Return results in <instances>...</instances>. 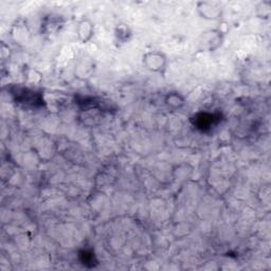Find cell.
I'll return each instance as SVG.
<instances>
[{
    "label": "cell",
    "mask_w": 271,
    "mask_h": 271,
    "mask_svg": "<svg viewBox=\"0 0 271 271\" xmlns=\"http://www.w3.org/2000/svg\"><path fill=\"white\" fill-rule=\"evenodd\" d=\"M271 12V4L270 2H263L256 7V14L260 18L268 19Z\"/></svg>",
    "instance_id": "cell-6"
},
{
    "label": "cell",
    "mask_w": 271,
    "mask_h": 271,
    "mask_svg": "<svg viewBox=\"0 0 271 271\" xmlns=\"http://www.w3.org/2000/svg\"><path fill=\"white\" fill-rule=\"evenodd\" d=\"M165 102L170 110H174V111L180 110V108L183 107V105L185 104L184 98L178 92H171V93L169 92Z\"/></svg>",
    "instance_id": "cell-4"
},
{
    "label": "cell",
    "mask_w": 271,
    "mask_h": 271,
    "mask_svg": "<svg viewBox=\"0 0 271 271\" xmlns=\"http://www.w3.org/2000/svg\"><path fill=\"white\" fill-rule=\"evenodd\" d=\"M131 30L126 23H119L117 24L116 29H115V37L117 39V42L121 44H125L127 43L129 38L131 37Z\"/></svg>",
    "instance_id": "cell-5"
},
{
    "label": "cell",
    "mask_w": 271,
    "mask_h": 271,
    "mask_svg": "<svg viewBox=\"0 0 271 271\" xmlns=\"http://www.w3.org/2000/svg\"><path fill=\"white\" fill-rule=\"evenodd\" d=\"M76 36L78 40L82 44H87L90 42L91 38L94 35V23L89 18H83L80 19L76 25Z\"/></svg>",
    "instance_id": "cell-3"
},
{
    "label": "cell",
    "mask_w": 271,
    "mask_h": 271,
    "mask_svg": "<svg viewBox=\"0 0 271 271\" xmlns=\"http://www.w3.org/2000/svg\"><path fill=\"white\" fill-rule=\"evenodd\" d=\"M197 12L201 16V18L207 19L210 21L220 20L223 15L222 7L219 4L201 2L197 4Z\"/></svg>",
    "instance_id": "cell-2"
},
{
    "label": "cell",
    "mask_w": 271,
    "mask_h": 271,
    "mask_svg": "<svg viewBox=\"0 0 271 271\" xmlns=\"http://www.w3.org/2000/svg\"><path fill=\"white\" fill-rule=\"evenodd\" d=\"M142 63L147 70L159 74H164L169 66V60L166 54L157 50L144 53L142 57Z\"/></svg>",
    "instance_id": "cell-1"
}]
</instances>
